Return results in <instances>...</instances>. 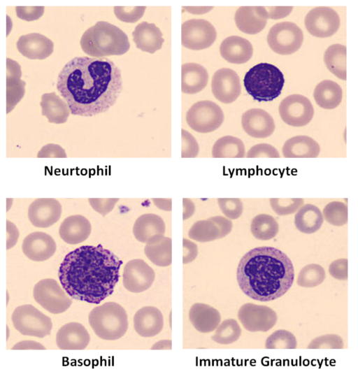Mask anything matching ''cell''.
I'll use <instances>...</instances> for the list:
<instances>
[{
    "mask_svg": "<svg viewBox=\"0 0 358 374\" xmlns=\"http://www.w3.org/2000/svg\"><path fill=\"white\" fill-rule=\"evenodd\" d=\"M57 88L74 115L107 111L122 90L120 69L107 58L74 57L61 70Z\"/></svg>",
    "mask_w": 358,
    "mask_h": 374,
    "instance_id": "6da1fadb",
    "label": "cell"
},
{
    "mask_svg": "<svg viewBox=\"0 0 358 374\" xmlns=\"http://www.w3.org/2000/svg\"><path fill=\"white\" fill-rule=\"evenodd\" d=\"M122 264V260L101 244L83 245L65 256L58 278L70 297L99 304L113 294Z\"/></svg>",
    "mask_w": 358,
    "mask_h": 374,
    "instance_id": "7a4b0ae2",
    "label": "cell"
},
{
    "mask_svg": "<svg viewBox=\"0 0 358 374\" xmlns=\"http://www.w3.org/2000/svg\"><path fill=\"white\" fill-rule=\"evenodd\" d=\"M239 287L250 298L269 301L284 295L294 280L290 259L268 246L253 248L241 259L236 271Z\"/></svg>",
    "mask_w": 358,
    "mask_h": 374,
    "instance_id": "3957f363",
    "label": "cell"
},
{
    "mask_svg": "<svg viewBox=\"0 0 358 374\" xmlns=\"http://www.w3.org/2000/svg\"><path fill=\"white\" fill-rule=\"evenodd\" d=\"M80 46L87 55L101 58L126 53L130 48V43L127 34L119 27L99 21L84 32Z\"/></svg>",
    "mask_w": 358,
    "mask_h": 374,
    "instance_id": "277c9868",
    "label": "cell"
},
{
    "mask_svg": "<svg viewBox=\"0 0 358 374\" xmlns=\"http://www.w3.org/2000/svg\"><path fill=\"white\" fill-rule=\"evenodd\" d=\"M285 78L282 71L268 63L252 66L245 73L243 85L246 92L257 101H271L282 90Z\"/></svg>",
    "mask_w": 358,
    "mask_h": 374,
    "instance_id": "5b68a950",
    "label": "cell"
},
{
    "mask_svg": "<svg viewBox=\"0 0 358 374\" xmlns=\"http://www.w3.org/2000/svg\"><path fill=\"white\" fill-rule=\"evenodd\" d=\"M88 320L95 334L103 340H115L122 338L128 329L125 310L115 302H106L94 308Z\"/></svg>",
    "mask_w": 358,
    "mask_h": 374,
    "instance_id": "8992f818",
    "label": "cell"
},
{
    "mask_svg": "<svg viewBox=\"0 0 358 374\" xmlns=\"http://www.w3.org/2000/svg\"><path fill=\"white\" fill-rule=\"evenodd\" d=\"M11 319L15 329L24 336L43 338L52 329L51 319L31 304L17 307Z\"/></svg>",
    "mask_w": 358,
    "mask_h": 374,
    "instance_id": "52a82bcc",
    "label": "cell"
},
{
    "mask_svg": "<svg viewBox=\"0 0 358 374\" xmlns=\"http://www.w3.org/2000/svg\"><path fill=\"white\" fill-rule=\"evenodd\" d=\"M186 122L194 131L206 134L218 129L224 122L222 108L211 101H199L194 103L186 113Z\"/></svg>",
    "mask_w": 358,
    "mask_h": 374,
    "instance_id": "ba28073f",
    "label": "cell"
},
{
    "mask_svg": "<svg viewBox=\"0 0 358 374\" xmlns=\"http://www.w3.org/2000/svg\"><path fill=\"white\" fill-rule=\"evenodd\" d=\"M58 282L51 278L43 279L34 287L33 296L44 309L52 314H59L69 308L71 299Z\"/></svg>",
    "mask_w": 358,
    "mask_h": 374,
    "instance_id": "9c48e42d",
    "label": "cell"
},
{
    "mask_svg": "<svg viewBox=\"0 0 358 374\" xmlns=\"http://www.w3.org/2000/svg\"><path fill=\"white\" fill-rule=\"evenodd\" d=\"M303 41L302 30L294 22H281L269 30L267 43L277 54L287 55L296 52Z\"/></svg>",
    "mask_w": 358,
    "mask_h": 374,
    "instance_id": "30bf717a",
    "label": "cell"
},
{
    "mask_svg": "<svg viewBox=\"0 0 358 374\" xmlns=\"http://www.w3.org/2000/svg\"><path fill=\"white\" fill-rule=\"evenodd\" d=\"M217 32L214 26L203 19H191L181 26L182 45L189 50H200L214 43Z\"/></svg>",
    "mask_w": 358,
    "mask_h": 374,
    "instance_id": "8fae6325",
    "label": "cell"
},
{
    "mask_svg": "<svg viewBox=\"0 0 358 374\" xmlns=\"http://www.w3.org/2000/svg\"><path fill=\"white\" fill-rule=\"evenodd\" d=\"M278 110L282 120L295 127L307 125L314 115L311 102L301 94H291L285 97L280 102Z\"/></svg>",
    "mask_w": 358,
    "mask_h": 374,
    "instance_id": "7c38bea8",
    "label": "cell"
},
{
    "mask_svg": "<svg viewBox=\"0 0 358 374\" xmlns=\"http://www.w3.org/2000/svg\"><path fill=\"white\" fill-rule=\"evenodd\" d=\"M304 24L312 36L327 38L334 35L339 29L340 17L333 8L319 6L311 9L307 13Z\"/></svg>",
    "mask_w": 358,
    "mask_h": 374,
    "instance_id": "4fadbf2b",
    "label": "cell"
},
{
    "mask_svg": "<svg viewBox=\"0 0 358 374\" xmlns=\"http://www.w3.org/2000/svg\"><path fill=\"white\" fill-rule=\"evenodd\" d=\"M238 317L243 327L252 332H265L276 324L278 317L269 307L247 303L241 306Z\"/></svg>",
    "mask_w": 358,
    "mask_h": 374,
    "instance_id": "5bb4252c",
    "label": "cell"
},
{
    "mask_svg": "<svg viewBox=\"0 0 358 374\" xmlns=\"http://www.w3.org/2000/svg\"><path fill=\"white\" fill-rule=\"evenodd\" d=\"M154 270L143 260L132 259L124 268L123 285L127 290L140 293L148 289L155 280Z\"/></svg>",
    "mask_w": 358,
    "mask_h": 374,
    "instance_id": "9a60e30c",
    "label": "cell"
},
{
    "mask_svg": "<svg viewBox=\"0 0 358 374\" xmlns=\"http://www.w3.org/2000/svg\"><path fill=\"white\" fill-rule=\"evenodd\" d=\"M232 222L222 216H215L196 222L189 230L191 239L201 243L222 238L232 229Z\"/></svg>",
    "mask_w": 358,
    "mask_h": 374,
    "instance_id": "2e32d148",
    "label": "cell"
},
{
    "mask_svg": "<svg viewBox=\"0 0 358 374\" xmlns=\"http://www.w3.org/2000/svg\"><path fill=\"white\" fill-rule=\"evenodd\" d=\"M212 92L214 96L224 103H231L239 96L241 91L240 78L232 69L222 68L212 78Z\"/></svg>",
    "mask_w": 358,
    "mask_h": 374,
    "instance_id": "e0dca14e",
    "label": "cell"
},
{
    "mask_svg": "<svg viewBox=\"0 0 358 374\" xmlns=\"http://www.w3.org/2000/svg\"><path fill=\"white\" fill-rule=\"evenodd\" d=\"M62 212V205L55 199H36L28 209V218L36 227L48 228L56 223Z\"/></svg>",
    "mask_w": 358,
    "mask_h": 374,
    "instance_id": "ac0fdd59",
    "label": "cell"
},
{
    "mask_svg": "<svg viewBox=\"0 0 358 374\" xmlns=\"http://www.w3.org/2000/svg\"><path fill=\"white\" fill-rule=\"evenodd\" d=\"M56 248V243L52 237L43 231L29 233L22 244L24 254L34 261L48 260L55 254Z\"/></svg>",
    "mask_w": 358,
    "mask_h": 374,
    "instance_id": "d6986e66",
    "label": "cell"
},
{
    "mask_svg": "<svg viewBox=\"0 0 358 374\" xmlns=\"http://www.w3.org/2000/svg\"><path fill=\"white\" fill-rule=\"evenodd\" d=\"M241 125L247 134L256 138L270 136L275 128L273 118L261 108H251L245 111L241 117Z\"/></svg>",
    "mask_w": 358,
    "mask_h": 374,
    "instance_id": "ffe728a7",
    "label": "cell"
},
{
    "mask_svg": "<svg viewBox=\"0 0 358 374\" xmlns=\"http://www.w3.org/2000/svg\"><path fill=\"white\" fill-rule=\"evenodd\" d=\"M268 13L264 6H241L236 11L234 20L238 29L247 34H256L265 27Z\"/></svg>",
    "mask_w": 358,
    "mask_h": 374,
    "instance_id": "44dd1931",
    "label": "cell"
},
{
    "mask_svg": "<svg viewBox=\"0 0 358 374\" xmlns=\"http://www.w3.org/2000/svg\"><path fill=\"white\" fill-rule=\"evenodd\" d=\"M16 46L18 51L29 59H44L50 56L54 50L53 42L38 33L21 36Z\"/></svg>",
    "mask_w": 358,
    "mask_h": 374,
    "instance_id": "7402d4cb",
    "label": "cell"
},
{
    "mask_svg": "<svg viewBox=\"0 0 358 374\" xmlns=\"http://www.w3.org/2000/svg\"><path fill=\"white\" fill-rule=\"evenodd\" d=\"M90 334L81 324L69 322L57 333L56 343L60 350H83L89 344Z\"/></svg>",
    "mask_w": 358,
    "mask_h": 374,
    "instance_id": "603a6c76",
    "label": "cell"
},
{
    "mask_svg": "<svg viewBox=\"0 0 358 374\" xmlns=\"http://www.w3.org/2000/svg\"><path fill=\"white\" fill-rule=\"evenodd\" d=\"M164 326L162 312L154 306H145L134 316V327L142 337H152L161 332Z\"/></svg>",
    "mask_w": 358,
    "mask_h": 374,
    "instance_id": "cb8c5ba5",
    "label": "cell"
},
{
    "mask_svg": "<svg viewBox=\"0 0 358 374\" xmlns=\"http://www.w3.org/2000/svg\"><path fill=\"white\" fill-rule=\"evenodd\" d=\"M90 221L83 215H71L60 224L59 233L61 238L70 245H77L87 239L91 233Z\"/></svg>",
    "mask_w": 358,
    "mask_h": 374,
    "instance_id": "d4e9b609",
    "label": "cell"
},
{
    "mask_svg": "<svg viewBox=\"0 0 358 374\" xmlns=\"http://www.w3.org/2000/svg\"><path fill=\"white\" fill-rule=\"evenodd\" d=\"M220 52L229 63L241 64L251 59L253 48L248 40L238 36H231L222 42Z\"/></svg>",
    "mask_w": 358,
    "mask_h": 374,
    "instance_id": "484cf974",
    "label": "cell"
},
{
    "mask_svg": "<svg viewBox=\"0 0 358 374\" xmlns=\"http://www.w3.org/2000/svg\"><path fill=\"white\" fill-rule=\"evenodd\" d=\"M136 47L151 54L162 48L164 39L161 30L153 23L142 22L132 32Z\"/></svg>",
    "mask_w": 358,
    "mask_h": 374,
    "instance_id": "4316f807",
    "label": "cell"
},
{
    "mask_svg": "<svg viewBox=\"0 0 358 374\" xmlns=\"http://www.w3.org/2000/svg\"><path fill=\"white\" fill-rule=\"evenodd\" d=\"M189 318L193 326L201 333H210L219 326L221 316L219 311L209 305L196 303L192 305Z\"/></svg>",
    "mask_w": 358,
    "mask_h": 374,
    "instance_id": "83f0119b",
    "label": "cell"
},
{
    "mask_svg": "<svg viewBox=\"0 0 358 374\" xmlns=\"http://www.w3.org/2000/svg\"><path fill=\"white\" fill-rule=\"evenodd\" d=\"M6 61V107L8 113L24 96L25 82L20 79L22 72L19 64L10 58Z\"/></svg>",
    "mask_w": 358,
    "mask_h": 374,
    "instance_id": "f1b7e54d",
    "label": "cell"
},
{
    "mask_svg": "<svg viewBox=\"0 0 358 374\" xmlns=\"http://www.w3.org/2000/svg\"><path fill=\"white\" fill-rule=\"evenodd\" d=\"M208 81L207 70L201 64L187 63L181 67V90L184 94H196L203 89Z\"/></svg>",
    "mask_w": 358,
    "mask_h": 374,
    "instance_id": "f546056e",
    "label": "cell"
},
{
    "mask_svg": "<svg viewBox=\"0 0 358 374\" xmlns=\"http://www.w3.org/2000/svg\"><path fill=\"white\" fill-rule=\"evenodd\" d=\"M132 231L137 240L146 243L157 236H164L165 224L160 216L154 213H145L137 218Z\"/></svg>",
    "mask_w": 358,
    "mask_h": 374,
    "instance_id": "4dcf8cb0",
    "label": "cell"
},
{
    "mask_svg": "<svg viewBox=\"0 0 358 374\" xmlns=\"http://www.w3.org/2000/svg\"><path fill=\"white\" fill-rule=\"evenodd\" d=\"M282 151L286 158H315L320 154V147L308 136H296L285 141Z\"/></svg>",
    "mask_w": 358,
    "mask_h": 374,
    "instance_id": "1f68e13d",
    "label": "cell"
},
{
    "mask_svg": "<svg viewBox=\"0 0 358 374\" xmlns=\"http://www.w3.org/2000/svg\"><path fill=\"white\" fill-rule=\"evenodd\" d=\"M144 252L148 259L160 267L172 263V240L164 236H157L146 243Z\"/></svg>",
    "mask_w": 358,
    "mask_h": 374,
    "instance_id": "d6a6232c",
    "label": "cell"
},
{
    "mask_svg": "<svg viewBox=\"0 0 358 374\" xmlns=\"http://www.w3.org/2000/svg\"><path fill=\"white\" fill-rule=\"evenodd\" d=\"M40 104L42 115L48 118L49 122L62 124L67 121L71 112L70 108L67 103L55 92L43 94Z\"/></svg>",
    "mask_w": 358,
    "mask_h": 374,
    "instance_id": "836d02e7",
    "label": "cell"
},
{
    "mask_svg": "<svg viewBox=\"0 0 358 374\" xmlns=\"http://www.w3.org/2000/svg\"><path fill=\"white\" fill-rule=\"evenodd\" d=\"M316 103L327 110L336 108L343 99V91L336 82L325 80L318 83L313 92Z\"/></svg>",
    "mask_w": 358,
    "mask_h": 374,
    "instance_id": "e575fe53",
    "label": "cell"
},
{
    "mask_svg": "<svg viewBox=\"0 0 358 374\" xmlns=\"http://www.w3.org/2000/svg\"><path fill=\"white\" fill-rule=\"evenodd\" d=\"M324 222L320 210L315 206L308 203L302 206L294 217L296 228L301 233L310 234L318 231Z\"/></svg>",
    "mask_w": 358,
    "mask_h": 374,
    "instance_id": "d590c367",
    "label": "cell"
},
{
    "mask_svg": "<svg viewBox=\"0 0 358 374\" xmlns=\"http://www.w3.org/2000/svg\"><path fill=\"white\" fill-rule=\"evenodd\" d=\"M245 154L243 142L232 136H224L217 139L212 148L214 158H243Z\"/></svg>",
    "mask_w": 358,
    "mask_h": 374,
    "instance_id": "8d00e7d4",
    "label": "cell"
},
{
    "mask_svg": "<svg viewBox=\"0 0 358 374\" xmlns=\"http://www.w3.org/2000/svg\"><path fill=\"white\" fill-rule=\"evenodd\" d=\"M324 62L329 71L339 79L346 80V47L333 44L327 48Z\"/></svg>",
    "mask_w": 358,
    "mask_h": 374,
    "instance_id": "74e56055",
    "label": "cell"
},
{
    "mask_svg": "<svg viewBox=\"0 0 358 374\" xmlns=\"http://www.w3.org/2000/svg\"><path fill=\"white\" fill-rule=\"evenodd\" d=\"M250 231L255 238L268 240L277 235L279 225L273 216L268 214H259L252 220Z\"/></svg>",
    "mask_w": 358,
    "mask_h": 374,
    "instance_id": "f35d334b",
    "label": "cell"
},
{
    "mask_svg": "<svg viewBox=\"0 0 358 374\" xmlns=\"http://www.w3.org/2000/svg\"><path fill=\"white\" fill-rule=\"evenodd\" d=\"M241 329L234 319L224 320L216 329L211 338L221 345H229L240 338Z\"/></svg>",
    "mask_w": 358,
    "mask_h": 374,
    "instance_id": "ab89813d",
    "label": "cell"
},
{
    "mask_svg": "<svg viewBox=\"0 0 358 374\" xmlns=\"http://www.w3.org/2000/svg\"><path fill=\"white\" fill-rule=\"evenodd\" d=\"M325 279V271L317 264H310L300 271L297 284L303 287H314L321 285Z\"/></svg>",
    "mask_w": 358,
    "mask_h": 374,
    "instance_id": "60d3db41",
    "label": "cell"
},
{
    "mask_svg": "<svg viewBox=\"0 0 358 374\" xmlns=\"http://www.w3.org/2000/svg\"><path fill=\"white\" fill-rule=\"evenodd\" d=\"M322 215L330 224L341 226L348 222V206L341 201H331L325 206Z\"/></svg>",
    "mask_w": 358,
    "mask_h": 374,
    "instance_id": "b9f144b4",
    "label": "cell"
},
{
    "mask_svg": "<svg viewBox=\"0 0 358 374\" xmlns=\"http://www.w3.org/2000/svg\"><path fill=\"white\" fill-rule=\"evenodd\" d=\"M297 342L294 335L287 330H277L266 339V349H295Z\"/></svg>",
    "mask_w": 358,
    "mask_h": 374,
    "instance_id": "7bdbcfd3",
    "label": "cell"
},
{
    "mask_svg": "<svg viewBox=\"0 0 358 374\" xmlns=\"http://www.w3.org/2000/svg\"><path fill=\"white\" fill-rule=\"evenodd\" d=\"M273 210L278 215H287L296 212L303 204V199H270Z\"/></svg>",
    "mask_w": 358,
    "mask_h": 374,
    "instance_id": "ee69618b",
    "label": "cell"
},
{
    "mask_svg": "<svg viewBox=\"0 0 358 374\" xmlns=\"http://www.w3.org/2000/svg\"><path fill=\"white\" fill-rule=\"evenodd\" d=\"M217 203L222 213L229 219L236 220L243 213V204L240 199L220 198Z\"/></svg>",
    "mask_w": 358,
    "mask_h": 374,
    "instance_id": "f6af8a7d",
    "label": "cell"
},
{
    "mask_svg": "<svg viewBox=\"0 0 358 374\" xmlns=\"http://www.w3.org/2000/svg\"><path fill=\"white\" fill-rule=\"evenodd\" d=\"M343 340L336 334H326L315 338L307 346L308 349H342Z\"/></svg>",
    "mask_w": 358,
    "mask_h": 374,
    "instance_id": "bcb514c9",
    "label": "cell"
},
{
    "mask_svg": "<svg viewBox=\"0 0 358 374\" xmlns=\"http://www.w3.org/2000/svg\"><path fill=\"white\" fill-rule=\"evenodd\" d=\"M145 8V6H114V13L120 20L134 23L142 17Z\"/></svg>",
    "mask_w": 358,
    "mask_h": 374,
    "instance_id": "7dc6e473",
    "label": "cell"
},
{
    "mask_svg": "<svg viewBox=\"0 0 358 374\" xmlns=\"http://www.w3.org/2000/svg\"><path fill=\"white\" fill-rule=\"evenodd\" d=\"M181 157L194 158L197 157L199 151V144L194 137L187 131L182 129Z\"/></svg>",
    "mask_w": 358,
    "mask_h": 374,
    "instance_id": "c3c4849f",
    "label": "cell"
},
{
    "mask_svg": "<svg viewBox=\"0 0 358 374\" xmlns=\"http://www.w3.org/2000/svg\"><path fill=\"white\" fill-rule=\"evenodd\" d=\"M247 158H279L280 154L273 145L259 143L253 145L246 154Z\"/></svg>",
    "mask_w": 358,
    "mask_h": 374,
    "instance_id": "681fc988",
    "label": "cell"
},
{
    "mask_svg": "<svg viewBox=\"0 0 358 374\" xmlns=\"http://www.w3.org/2000/svg\"><path fill=\"white\" fill-rule=\"evenodd\" d=\"M17 16L26 21H34L39 19L44 13L43 6H16Z\"/></svg>",
    "mask_w": 358,
    "mask_h": 374,
    "instance_id": "f907efd6",
    "label": "cell"
},
{
    "mask_svg": "<svg viewBox=\"0 0 358 374\" xmlns=\"http://www.w3.org/2000/svg\"><path fill=\"white\" fill-rule=\"evenodd\" d=\"M119 199H89L88 201L92 208L101 214L106 216L112 211Z\"/></svg>",
    "mask_w": 358,
    "mask_h": 374,
    "instance_id": "816d5d0a",
    "label": "cell"
},
{
    "mask_svg": "<svg viewBox=\"0 0 358 374\" xmlns=\"http://www.w3.org/2000/svg\"><path fill=\"white\" fill-rule=\"evenodd\" d=\"M329 273L336 280H346L348 279V259L342 258L331 262L329 267Z\"/></svg>",
    "mask_w": 358,
    "mask_h": 374,
    "instance_id": "f5cc1de1",
    "label": "cell"
},
{
    "mask_svg": "<svg viewBox=\"0 0 358 374\" xmlns=\"http://www.w3.org/2000/svg\"><path fill=\"white\" fill-rule=\"evenodd\" d=\"M66 154L60 145L49 143L39 150L37 154L38 158H66Z\"/></svg>",
    "mask_w": 358,
    "mask_h": 374,
    "instance_id": "db71d44e",
    "label": "cell"
},
{
    "mask_svg": "<svg viewBox=\"0 0 358 374\" xmlns=\"http://www.w3.org/2000/svg\"><path fill=\"white\" fill-rule=\"evenodd\" d=\"M182 247H183V257L182 262L183 264H189L193 261L198 254V247L197 245L192 241L183 238L182 240Z\"/></svg>",
    "mask_w": 358,
    "mask_h": 374,
    "instance_id": "11a10c76",
    "label": "cell"
},
{
    "mask_svg": "<svg viewBox=\"0 0 358 374\" xmlns=\"http://www.w3.org/2000/svg\"><path fill=\"white\" fill-rule=\"evenodd\" d=\"M292 8V6H272L266 8L268 13V17L273 20L283 18L289 15Z\"/></svg>",
    "mask_w": 358,
    "mask_h": 374,
    "instance_id": "9f6ffc18",
    "label": "cell"
},
{
    "mask_svg": "<svg viewBox=\"0 0 358 374\" xmlns=\"http://www.w3.org/2000/svg\"><path fill=\"white\" fill-rule=\"evenodd\" d=\"M7 241L6 248L9 250L17 243L19 238V231L15 225L9 220L6 222Z\"/></svg>",
    "mask_w": 358,
    "mask_h": 374,
    "instance_id": "6f0895ef",
    "label": "cell"
},
{
    "mask_svg": "<svg viewBox=\"0 0 358 374\" xmlns=\"http://www.w3.org/2000/svg\"><path fill=\"white\" fill-rule=\"evenodd\" d=\"M12 350H45L41 343L32 340L19 342L11 348Z\"/></svg>",
    "mask_w": 358,
    "mask_h": 374,
    "instance_id": "680465c9",
    "label": "cell"
},
{
    "mask_svg": "<svg viewBox=\"0 0 358 374\" xmlns=\"http://www.w3.org/2000/svg\"><path fill=\"white\" fill-rule=\"evenodd\" d=\"M182 219L183 220H187L192 217L195 212V205L194 202L189 199L184 198L182 199Z\"/></svg>",
    "mask_w": 358,
    "mask_h": 374,
    "instance_id": "91938a15",
    "label": "cell"
},
{
    "mask_svg": "<svg viewBox=\"0 0 358 374\" xmlns=\"http://www.w3.org/2000/svg\"><path fill=\"white\" fill-rule=\"evenodd\" d=\"M185 10L187 12L195 14V15H201L208 13L212 8L213 6H184Z\"/></svg>",
    "mask_w": 358,
    "mask_h": 374,
    "instance_id": "94428289",
    "label": "cell"
},
{
    "mask_svg": "<svg viewBox=\"0 0 358 374\" xmlns=\"http://www.w3.org/2000/svg\"><path fill=\"white\" fill-rule=\"evenodd\" d=\"M152 201L157 208L162 210L171 211L172 209L171 199H154Z\"/></svg>",
    "mask_w": 358,
    "mask_h": 374,
    "instance_id": "6125c7cd",
    "label": "cell"
},
{
    "mask_svg": "<svg viewBox=\"0 0 358 374\" xmlns=\"http://www.w3.org/2000/svg\"><path fill=\"white\" fill-rule=\"evenodd\" d=\"M152 350H171V340H161L156 343L151 348Z\"/></svg>",
    "mask_w": 358,
    "mask_h": 374,
    "instance_id": "be15d7a7",
    "label": "cell"
}]
</instances>
